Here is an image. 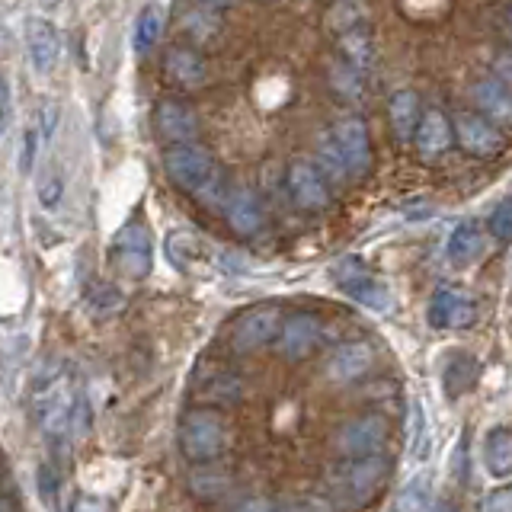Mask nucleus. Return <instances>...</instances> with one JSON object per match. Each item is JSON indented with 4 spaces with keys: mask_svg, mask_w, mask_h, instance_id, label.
<instances>
[{
    "mask_svg": "<svg viewBox=\"0 0 512 512\" xmlns=\"http://www.w3.org/2000/svg\"><path fill=\"white\" fill-rule=\"evenodd\" d=\"M77 407L80 394H74L61 362H48L39 368L36 384H32V410H36L48 445H68V436L77 429Z\"/></svg>",
    "mask_w": 512,
    "mask_h": 512,
    "instance_id": "nucleus-1",
    "label": "nucleus"
},
{
    "mask_svg": "<svg viewBox=\"0 0 512 512\" xmlns=\"http://www.w3.org/2000/svg\"><path fill=\"white\" fill-rule=\"evenodd\" d=\"M167 173L170 180L180 186L189 196H199L215 202L218 189H221V170L215 164V157L208 154L202 144L186 141V144H173L167 151Z\"/></svg>",
    "mask_w": 512,
    "mask_h": 512,
    "instance_id": "nucleus-2",
    "label": "nucleus"
},
{
    "mask_svg": "<svg viewBox=\"0 0 512 512\" xmlns=\"http://www.w3.org/2000/svg\"><path fill=\"white\" fill-rule=\"evenodd\" d=\"M388 471H391V464L381 452L346 458L340 468L330 474V490L336 496V503H346V506L368 503L384 484Z\"/></svg>",
    "mask_w": 512,
    "mask_h": 512,
    "instance_id": "nucleus-3",
    "label": "nucleus"
},
{
    "mask_svg": "<svg viewBox=\"0 0 512 512\" xmlns=\"http://www.w3.org/2000/svg\"><path fill=\"white\" fill-rule=\"evenodd\" d=\"M176 439H180V452L189 461H215L228 448V426L212 410H189Z\"/></svg>",
    "mask_w": 512,
    "mask_h": 512,
    "instance_id": "nucleus-4",
    "label": "nucleus"
},
{
    "mask_svg": "<svg viewBox=\"0 0 512 512\" xmlns=\"http://www.w3.org/2000/svg\"><path fill=\"white\" fill-rule=\"evenodd\" d=\"M112 263L125 279H144L151 272V234L141 218L125 221L112 240Z\"/></svg>",
    "mask_w": 512,
    "mask_h": 512,
    "instance_id": "nucleus-5",
    "label": "nucleus"
},
{
    "mask_svg": "<svg viewBox=\"0 0 512 512\" xmlns=\"http://www.w3.org/2000/svg\"><path fill=\"white\" fill-rule=\"evenodd\" d=\"M384 439H388V420L378 413H368L336 432V452L343 458L372 455V452H381Z\"/></svg>",
    "mask_w": 512,
    "mask_h": 512,
    "instance_id": "nucleus-6",
    "label": "nucleus"
},
{
    "mask_svg": "<svg viewBox=\"0 0 512 512\" xmlns=\"http://www.w3.org/2000/svg\"><path fill=\"white\" fill-rule=\"evenodd\" d=\"M279 327H282V314L276 304H260V308L247 311L234 324L231 346H234V352H253V349L272 343V336H279Z\"/></svg>",
    "mask_w": 512,
    "mask_h": 512,
    "instance_id": "nucleus-7",
    "label": "nucleus"
},
{
    "mask_svg": "<svg viewBox=\"0 0 512 512\" xmlns=\"http://www.w3.org/2000/svg\"><path fill=\"white\" fill-rule=\"evenodd\" d=\"M336 279H340V288L352 298L365 304V308L372 311H388L391 308V292L388 285L378 282L375 276H368L365 266L359 260H343L336 266Z\"/></svg>",
    "mask_w": 512,
    "mask_h": 512,
    "instance_id": "nucleus-8",
    "label": "nucleus"
},
{
    "mask_svg": "<svg viewBox=\"0 0 512 512\" xmlns=\"http://www.w3.org/2000/svg\"><path fill=\"white\" fill-rule=\"evenodd\" d=\"M288 192H292V199L298 208L304 212H324L330 205V189H327V180L324 173H320L314 164L308 160H295L292 167H288Z\"/></svg>",
    "mask_w": 512,
    "mask_h": 512,
    "instance_id": "nucleus-9",
    "label": "nucleus"
},
{
    "mask_svg": "<svg viewBox=\"0 0 512 512\" xmlns=\"http://www.w3.org/2000/svg\"><path fill=\"white\" fill-rule=\"evenodd\" d=\"M333 138L340 144V154L346 160L349 176H365L372 167V141H368V128L359 116H349L343 122H336Z\"/></svg>",
    "mask_w": 512,
    "mask_h": 512,
    "instance_id": "nucleus-10",
    "label": "nucleus"
},
{
    "mask_svg": "<svg viewBox=\"0 0 512 512\" xmlns=\"http://www.w3.org/2000/svg\"><path fill=\"white\" fill-rule=\"evenodd\" d=\"M426 320H429V327H436V330H464L477 320V304L468 295L442 288V292L432 295Z\"/></svg>",
    "mask_w": 512,
    "mask_h": 512,
    "instance_id": "nucleus-11",
    "label": "nucleus"
},
{
    "mask_svg": "<svg viewBox=\"0 0 512 512\" xmlns=\"http://www.w3.org/2000/svg\"><path fill=\"white\" fill-rule=\"evenodd\" d=\"M320 333H324V324H320V320L314 314H308V311H298L288 320H282V327H279L282 356L292 359V362L311 356L314 346L320 343Z\"/></svg>",
    "mask_w": 512,
    "mask_h": 512,
    "instance_id": "nucleus-12",
    "label": "nucleus"
},
{
    "mask_svg": "<svg viewBox=\"0 0 512 512\" xmlns=\"http://www.w3.org/2000/svg\"><path fill=\"white\" fill-rule=\"evenodd\" d=\"M154 128L167 144H186L199 138V116L180 100H160L154 106Z\"/></svg>",
    "mask_w": 512,
    "mask_h": 512,
    "instance_id": "nucleus-13",
    "label": "nucleus"
},
{
    "mask_svg": "<svg viewBox=\"0 0 512 512\" xmlns=\"http://www.w3.org/2000/svg\"><path fill=\"white\" fill-rule=\"evenodd\" d=\"M455 135L461 141L464 151H471L477 157H493L503 151V135L496 132V128L487 122V116H480V112H458L455 116Z\"/></svg>",
    "mask_w": 512,
    "mask_h": 512,
    "instance_id": "nucleus-14",
    "label": "nucleus"
},
{
    "mask_svg": "<svg viewBox=\"0 0 512 512\" xmlns=\"http://www.w3.org/2000/svg\"><path fill=\"white\" fill-rule=\"evenodd\" d=\"M224 218H228V224L240 237L260 234L263 221H266L260 199H256V192L247 189V186H237V189L228 192V196H224Z\"/></svg>",
    "mask_w": 512,
    "mask_h": 512,
    "instance_id": "nucleus-15",
    "label": "nucleus"
},
{
    "mask_svg": "<svg viewBox=\"0 0 512 512\" xmlns=\"http://www.w3.org/2000/svg\"><path fill=\"white\" fill-rule=\"evenodd\" d=\"M26 52L29 64L36 74H52L58 64V32L55 26L42 20V16H29L26 20Z\"/></svg>",
    "mask_w": 512,
    "mask_h": 512,
    "instance_id": "nucleus-16",
    "label": "nucleus"
},
{
    "mask_svg": "<svg viewBox=\"0 0 512 512\" xmlns=\"http://www.w3.org/2000/svg\"><path fill=\"white\" fill-rule=\"evenodd\" d=\"M164 74H167V80H173L176 87L196 90L208 80V64H205V58L196 52V48L176 45L164 55Z\"/></svg>",
    "mask_w": 512,
    "mask_h": 512,
    "instance_id": "nucleus-17",
    "label": "nucleus"
},
{
    "mask_svg": "<svg viewBox=\"0 0 512 512\" xmlns=\"http://www.w3.org/2000/svg\"><path fill=\"white\" fill-rule=\"evenodd\" d=\"M471 96L490 119H496L500 125H512V90H509V84H503V80H496V77H480L471 87Z\"/></svg>",
    "mask_w": 512,
    "mask_h": 512,
    "instance_id": "nucleus-18",
    "label": "nucleus"
},
{
    "mask_svg": "<svg viewBox=\"0 0 512 512\" xmlns=\"http://www.w3.org/2000/svg\"><path fill=\"white\" fill-rule=\"evenodd\" d=\"M413 138H416L420 154L432 160V157L445 154V148L452 144V125H448V119L439 109H429L426 116H420V125H416Z\"/></svg>",
    "mask_w": 512,
    "mask_h": 512,
    "instance_id": "nucleus-19",
    "label": "nucleus"
},
{
    "mask_svg": "<svg viewBox=\"0 0 512 512\" xmlns=\"http://www.w3.org/2000/svg\"><path fill=\"white\" fill-rule=\"evenodd\" d=\"M420 96L413 90H397L388 103V119H391V128H394V138L400 144H407L416 132V125H420Z\"/></svg>",
    "mask_w": 512,
    "mask_h": 512,
    "instance_id": "nucleus-20",
    "label": "nucleus"
},
{
    "mask_svg": "<svg viewBox=\"0 0 512 512\" xmlns=\"http://www.w3.org/2000/svg\"><path fill=\"white\" fill-rule=\"evenodd\" d=\"M368 368H372V349H368V343H346L330 359V375L336 381H356Z\"/></svg>",
    "mask_w": 512,
    "mask_h": 512,
    "instance_id": "nucleus-21",
    "label": "nucleus"
},
{
    "mask_svg": "<svg viewBox=\"0 0 512 512\" xmlns=\"http://www.w3.org/2000/svg\"><path fill=\"white\" fill-rule=\"evenodd\" d=\"M477 375H480V365L474 356H468V352H458V356L448 359L445 372H442V384H445V394L448 397H461L468 394L474 384H477Z\"/></svg>",
    "mask_w": 512,
    "mask_h": 512,
    "instance_id": "nucleus-22",
    "label": "nucleus"
},
{
    "mask_svg": "<svg viewBox=\"0 0 512 512\" xmlns=\"http://www.w3.org/2000/svg\"><path fill=\"white\" fill-rule=\"evenodd\" d=\"M484 461H487V471H490L493 477H509V474H512V429H506V426H493V429L487 432Z\"/></svg>",
    "mask_w": 512,
    "mask_h": 512,
    "instance_id": "nucleus-23",
    "label": "nucleus"
},
{
    "mask_svg": "<svg viewBox=\"0 0 512 512\" xmlns=\"http://www.w3.org/2000/svg\"><path fill=\"white\" fill-rule=\"evenodd\" d=\"M484 247V231H480V221L468 218L461 221L458 228L448 237V260L452 263H471L474 256Z\"/></svg>",
    "mask_w": 512,
    "mask_h": 512,
    "instance_id": "nucleus-24",
    "label": "nucleus"
},
{
    "mask_svg": "<svg viewBox=\"0 0 512 512\" xmlns=\"http://www.w3.org/2000/svg\"><path fill=\"white\" fill-rule=\"evenodd\" d=\"M432 503H436V496H432V477L429 474L410 477L404 484V490L397 493V509L420 512V509H429Z\"/></svg>",
    "mask_w": 512,
    "mask_h": 512,
    "instance_id": "nucleus-25",
    "label": "nucleus"
},
{
    "mask_svg": "<svg viewBox=\"0 0 512 512\" xmlns=\"http://www.w3.org/2000/svg\"><path fill=\"white\" fill-rule=\"evenodd\" d=\"M160 29H164V16H160L157 7H148L141 16H138V29H135V48L144 55L151 52L160 39Z\"/></svg>",
    "mask_w": 512,
    "mask_h": 512,
    "instance_id": "nucleus-26",
    "label": "nucleus"
},
{
    "mask_svg": "<svg viewBox=\"0 0 512 512\" xmlns=\"http://www.w3.org/2000/svg\"><path fill=\"white\" fill-rule=\"evenodd\" d=\"M317 154H320V167H324V176H330V180H343V176H349L346 160L340 154V144H336L333 132H327L324 138H320Z\"/></svg>",
    "mask_w": 512,
    "mask_h": 512,
    "instance_id": "nucleus-27",
    "label": "nucleus"
},
{
    "mask_svg": "<svg viewBox=\"0 0 512 512\" xmlns=\"http://www.w3.org/2000/svg\"><path fill=\"white\" fill-rule=\"evenodd\" d=\"M167 256H170V263L176 269H186V260H196L199 256V240L196 234H189V231H176L167 237Z\"/></svg>",
    "mask_w": 512,
    "mask_h": 512,
    "instance_id": "nucleus-28",
    "label": "nucleus"
},
{
    "mask_svg": "<svg viewBox=\"0 0 512 512\" xmlns=\"http://www.w3.org/2000/svg\"><path fill=\"white\" fill-rule=\"evenodd\" d=\"M407 442H410V455H413V458H423V452H426V416H423L420 400H410Z\"/></svg>",
    "mask_w": 512,
    "mask_h": 512,
    "instance_id": "nucleus-29",
    "label": "nucleus"
},
{
    "mask_svg": "<svg viewBox=\"0 0 512 512\" xmlns=\"http://www.w3.org/2000/svg\"><path fill=\"white\" fill-rule=\"evenodd\" d=\"M122 304H125V298L116 292V288L106 285V282H100V285L93 288V295H90V314H96V317L119 314V311H122Z\"/></svg>",
    "mask_w": 512,
    "mask_h": 512,
    "instance_id": "nucleus-30",
    "label": "nucleus"
},
{
    "mask_svg": "<svg viewBox=\"0 0 512 512\" xmlns=\"http://www.w3.org/2000/svg\"><path fill=\"white\" fill-rule=\"evenodd\" d=\"M189 490L192 496H199V500L205 503H215L224 496V490H228V477H221V474H196L189 480Z\"/></svg>",
    "mask_w": 512,
    "mask_h": 512,
    "instance_id": "nucleus-31",
    "label": "nucleus"
},
{
    "mask_svg": "<svg viewBox=\"0 0 512 512\" xmlns=\"http://www.w3.org/2000/svg\"><path fill=\"white\" fill-rule=\"evenodd\" d=\"M39 157V125L32 119L26 128H23V154H20V173L29 176L32 173V164H36Z\"/></svg>",
    "mask_w": 512,
    "mask_h": 512,
    "instance_id": "nucleus-32",
    "label": "nucleus"
},
{
    "mask_svg": "<svg viewBox=\"0 0 512 512\" xmlns=\"http://www.w3.org/2000/svg\"><path fill=\"white\" fill-rule=\"evenodd\" d=\"M61 196H64V180H61V173H58V170L45 173L42 180H39V202H42V208H58V205H61Z\"/></svg>",
    "mask_w": 512,
    "mask_h": 512,
    "instance_id": "nucleus-33",
    "label": "nucleus"
},
{
    "mask_svg": "<svg viewBox=\"0 0 512 512\" xmlns=\"http://www.w3.org/2000/svg\"><path fill=\"white\" fill-rule=\"evenodd\" d=\"M490 234L496 240H509L512 237V199H503L500 205L493 208V215H490Z\"/></svg>",
    "mask_w": 512,
    "mask_h": 512,
    "instance_id": "nucleus-34",
    "label": "nucleus"
},
{
    "mask_svg": "<svg viewBox=\"0 0 512 512\" xmlns=\"http://www.w3.org/2000/svg\"><path fill=\"white\" fill-rule=\"evenodd\" d=\"M7 122H10V87L4 71H0V135L7 132Z\"/></svg>",
    "mask_w": 512,
    "mask_h": 512,
    "instance_id": "nucleus-35",
    "label": "nucleus"
},
{
    "mask_svg": "<svg viewBox=\"0 0 512 512\" xmlns=\"http://www.w3.org/2000/svg\"><path fill=\"white\" fill-rule=\"evenodd\" d=\"M39 493H45L48 500L58 493V474L48 468V464H42V468H39Z\"/></svg>",
    "mask_w": 512,
    "mask_h": 512,
    "instance_id": "nucleus-36",
    "label": "nucleus"
},
{
    "mask_svg": "<svg viewBox=\"0 0 512 512\" xmlns=\"http://www.w3.org/2000/svg\"><path fill=\"white\" fill-rule=\"evenodd\" d=\"M487 509H512V487H503V490H496L493 496H487Z\"/></svg>",
    "mask_w": 512,
    "mask_h": 512,
    "instance_id": "nucleus-37",
    "label": "nucleus"
},
{
    "mask_svg": "<svg viewBox=\"0 0 512 512\" xmlns=\"http://www.w3.org/2000/svg\"><path fill=\"white\" fill-rule=\"evenodd\" d=\"M496 74L503 77V84H512V52L496 58Z\"/></svg>",
    "mask_w": 512,
    "mask_h": 512,
    "instance_id": "nucleus-38",
    "label": "nucleus"
},
{
    "mask_svg": "<svg viewBox=\"0 0 512 512\" xmlns=\"http://www.w3.org/2000/svg\"><path fill=\"white\" fill-rule=\"evenodd\" d=\"M202 4H208V7H215V10H228V7H237L240 0H202Z\"/></svg>",
    "mask_w": 512,
    "mask_h": 512,
    "instance_id": "nucleus-39",
    "label": "nucleus"
},
{
    "mask_svg": "<svg viewBox=\"0 0 512 512\" xmlns=\"http://www.w3.org/2000/svg\"><path fill=\"white\" fill-rule=\"evenodd\" d=\"M7 506H10V503H7V500H0V509H7Z\"/></svg>",
    "mask_w": 512,
    "mask_h": 512,
    "instance_id": "nucleus-40",
    "label": "nucleus"
},
{
    "mask_svg": "<svg viewBox=\"0 0 512 512\" xmlns=\"http://www.w3.org/2000/svg\"><path fill=\"white\" fill-rule=\"evenodd\" d=\"M509 23H512V10H509Z\"/></svg>",
    "mask_w": 512,
    "mask_h": 512,
    "instance_id": "nucleus-41",
    "label": "nucleus"
},
{
    "mask_svg": "<svg viewBox=\"0 0 512 512\" xmlns=\"http://www.w3.org/2000/svg\"><path fill=\"white\" fill-rule=\"evenodd\" d=\"M509 52H512V48H509Z\"/></svg>",
    "mask_w": 512,
    "mask_h": 512,
    "instance_id": "nucleus-42",
    "label": "nucleus"
}]
</instances>
